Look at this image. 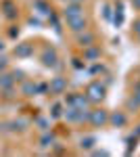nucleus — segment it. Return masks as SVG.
<instances>
[{
  "instance_id": "nucleus-1",
  "label": "nucleus",
  "mask_w": 140,
  "mask_h": 157,
  "mask_svg": "<svg viewBox=\"0 0 140 157\" xmlns=\"http://www.w3.org/2000/svg\"><path fill=\"white\" fill-rule=\"evenodd\" d=\"M105 86L100 84V82H94V84H90L88 86V101H92V103H100L103 98H105Z\"/></svg>"
},
{
  "instance_id": "nucleus-2",
  "label": "nucleus",
  "mask_w": 140,
  "mask_h": 157,
  "mask_svg": "<svg viewBox=\"0 0 140 157\" xmlns=\"http://www.w3.org/2000/svg\"><path fill=\"white\" fill-rule=\"evenodd\" d=\"M90 124L92 126H105V124H109V115H107V111H103V109H96V111H92L90 113Z\"/></svg>"
},
{
  "instance_id": "nucleus-3",
  "label": "nucleus",
  "mask_w": 140,
  "mask_h": 157,
  "mask_svg": "<svg viewBox=\"0 0 140 157\" xmlns=\"http://www.w3.org/2000/svg\"><path fill=\"white\" fill-rule=\"evenodd\" d=\"M67 25H69L71 32H84V29H86V19H84V15L71 17V19H67Z\"/></svg>"
},
{
  "instance_id": "nucleus-4",
  "label": "nucleus",
  "mask_w": 140,
  "mask_h": 157,
  "mask_svg": "<svg viewBox=\"0 0 140 157\" xmlns=\"http://www.w3.org/2000/svg\"><path fill=\"white\" fill-rule=\"evenodd\" d=\"M109 124H111V126H115V128H121V126H126V124H128V117H126V113L115 111V113H111V115H109Z\"/></svg>"
},
{
  "instance_id": "nucleus-5",
  "label": "nucleus",
  "mask_w": 140,
  "mask_h": 157,
  "mask_svg": "<svg viewBox=\"0 0 140 157\" xmlns=\"http://www.w3.org/2000/svg\"><path fill=\"white\" fill-rule=\"evenodd\" d=\"M42 63L48 65V67H55L57 65V52L52 48H44V52H42Z\"/></svg>"
},
{
  "instance_id": "nucleus-6",
  "label": "nucleus",
  "mask_w": 140,
  "mask_h": 157,
  "mask_svg": "<svg viewBox=\"0 0 140 157\" xmlns=\"http://www.w3.org/2000/svg\"><path fill=\"white\" fill-rule=\"evenodd\" d=\"M80 15H84V13H82V6H80V4L69 2V4H67V9H65V17H67V19H71V17H80Z\"/></svg>"
},
{
  "instance_id": "nucleus-7",
  "label": "nucleus",
  "mask_w": 140,
  "mask_h": 157,
  "mask_svg": "<svg viewBox=\"0 0 140 157\" xmlns=\"http://www.w3.org/2000/svg\"><path fill=\"white\" fill-rule=\"evenodd\" d=\"M67 88V80L65 78H55L52 82H50V90L52 92H63Z\"/></svg>"
},
{
  "instance_id": "nucleus-8",
  "label": "nucleus",
  "mask_w": 140,
  "mask_h": 157,
  "mask_svg": "<svg viewBox=\"0 0 140 157\" xmlns=\"http://www.w3.org/2000/svg\"><path fill=\"white\" fill-rule=\"evenodd\" d=\"M92 42H94V36H92V34H86V36L80 38V44H82V46H90Z\"/></svg>"
},
{
  "instance_id": "nucleus-9",
  "label": "nucleus",
  "mask_w": 140,
  "mask_h": 157,
  "mask_svg": "<svg viewBox=\"0 0 140 157\" xmlns=\"http://www.w3.org/2000/svg\"><path fill=\"white\" fill-rule=\"evenodd\" d=\"M29 50H32V46L29 44H23L21 48H15V55H29Z\"/></svg>"
},
{
  "instance_id": "nucleus-10",
  "label": "nucleus",
  "mask_w": 140,
  "mask_h": 157,
  "mask_svg": "<svg viewBox=\"0 0 140 157\" xmlns=\"http://www.w3.org/2000/svg\"><path fill=\"white\" fill-rule=\"evenodd\" d=\"M34 90H36L34 84H25V86H23V92H25V94H29V92H34Z\"/></svg>"
},
{
  "instance_id": "nucleus-11",
  "label": "nucleus",
  "mask_w": 140,
  "mask_h": 157,
  "mask_svg": "<svg viewBox=\"0 0 140 157\" xmlns=\"http://www.w3.org/2000/svg\"><path fill=\"white\" fill-rule=\"evenodd\" d=\"M92 143H94L92 138H86V140L82 138V147H84V149H90V147H92Z\"/></svg>"
},
{
  "instance_id": "nucleus-12",
  "label": "nucleus",
  "mask_w": 140,
  "mask_h": 157,
  "mask_svg": "<svg viewBox=\"0 0 140 157\" xmlns=\"http://www.w3.org/2000/svg\"><path fill=\"white\" fill-rule=\"evenodd\" d=\"M86 55H88V57H90V59H94V57H96V55H98V50H96V48H92V50H88V52H86Z\"/></svg>"
},
{
  "instance_id": "nucleus-13",
  "label": "nucleus",
  "mask_w": 140,
  "mask_h": 157,
  "mask_svg": "<svg viewBox=\"0 0 140 157\" xmlns=\"http://www.w3.org/2000/svg\"><path fill=\"white\" fill-rule=\"evenodd\" d=\"M134 32H136V36L140 38V21H136V27H134Z\"/></svg>"
},
{
  "instance_id": "nucleus-14",
  "label": "nucleus",
  "mask_w": 140,
  "mask_h": 157,
  "mask_svg": "<svg viewBox=\"0 0 140 157\" xmlns=\"http://www.w3.org/2000/svg\"><path fill=\"white\" fill-rule=\"evenodd\" d=\"M69 2H73V4H82L84 0H69Z\"/></svg>"
}]
</instances>
